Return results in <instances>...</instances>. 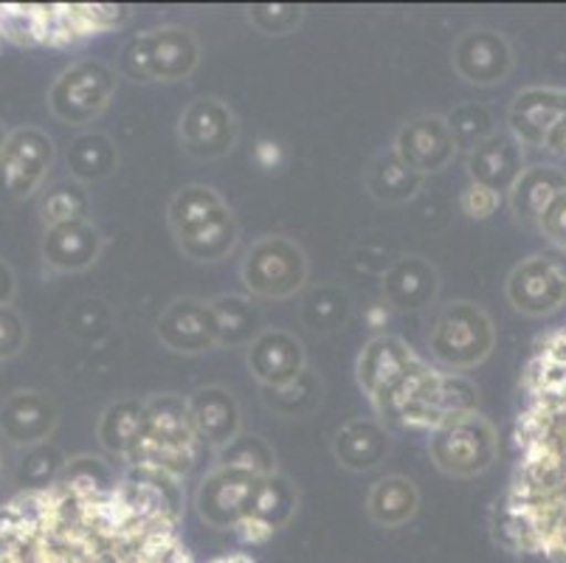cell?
I'll return each instance as SVG.
<instances>
[{
    "label": "cell",
    "mask_w": 566,
    "mask_h": 563,
    "mask_svg": "<svg viewBox=\"0 0 566 563\" xmlns=\"http://www.w3.org/2000/svg\"><path fill=\"white\" fill-rule=\"evenodd\" d=\"M147 420L125 453V462L142 479L181 482L198 462L200 440L195 431L189 400L178 395H156L144 400Z\"/></svg>",
    "instance_id": "6da1fadb"
},
{
    "label": "cell",
    "mask_w": 566,
    "mask_h": 563,
    "mask_svg": "<svg viewBox=\"0 0 566 563\" xmlns=\"http://www.w3.org/2000/svg\"><path fill=\"white\" fill-rule=\"evenodd\" d=\"M480 406L476 386L460 372H440L429 364H420L403 380L392 400L380 411V420L398 428L415 431H437L460 417L473 415Z\"/></svg>",
    "instance_id": "7a4b0ae2"
},
{
    "label": "cell",
    "mask_w": 566,
    "mask_h": 563,
    "mask_svg": "<svg viewBox=\"0 0 566 563\" xmlns=\"http://www.w3.org/2000/svg\"><path fill=\"white\" fill-rule=\"evenodd\" d=\"M125 12L116 7H9L0 9V34L18 43H71L111 29Z\"/></svg>",
    "instance_id": "3957f363"
},
{
    "label": "cell",
    "mask_w": 566,
    "mask_h": 563,
    "mask_svg": "<svg viewBox=\"0 0 566 563\" xmlns=\"http://www.w3.org/2000/svg\"><path fill=\"white\" fill-rule=\"evenodd\" d=\"M200 45L187 29H167L138 34L122 49L118 71L133 82H181L198 69Z\"/></svg>",
    "instance_id": "277c9868"
},
{
    "label": "cell",
    "mask_w": 566,
    "mask_h": 563,
    "mask_svg": "<svg viewBox=\"0 0 566 563\" xmlns=\"http://www.w3.org/2000/svg\"><path fill=\"white\" fill-rule=\"evenodd\" d=\"M496 344V330L485 310L471 302H454L437 313L429 333V350L437 364L451 372L480 366Z\"/></svg>",
    "instance_id": "5b68a950"
},
{
    "label": "cell",
    "mask_w": 566,
    "mask_h": 563,
    "mask_svg": "<svg viewBox=\"0 0 566 563\" xmlns=\"http://www.w3.org/2000/svg\"><path fill=\"white\" fill-rule=\"evenodd\" d=\"M240 279L245 291L262 299H291L307 282V257L287 237H260L245 251Z\"/></svg>",
    "instance_id": "8992f818"
},
{
    "label": "cell",
    "mask_w": 566,
    "mask_h": 563,
    "mask_svg": "<svg viewBox=\"0 0 566 563\" xmlns=\"http://www.w3.org/2000/svg\"><path fill=\"white\" fill-rule=\"evenodd\" d=\"M496 428L480 411L437 428V431H431L429 440V453L437 468L457 479L485 473L496 459Z\"/></svg>",
    "instance_id": "52a82bcc"
},
{
    "label": "cell",
    "mask_w": 566,
    "mask_h": 563,
    "mask_svg": "<svg viewBox=\"0 0 566 563\" xmlns=\"http://www.w3.org/2000/svg\"><path fill=\"white\" fill-rule=\"evenodd\" d=\"M113 93H116V74L105 62L85 60L56 76L49 91V107L60 122L87 124L111 105Z\"/></svg>",
    "instance_id": "ba28073f"
},
{
    "label": "cell",
    "mask_w": 566,
    "mask_h": 563,
    "mask_svg": "<svg viewBox=\"0 0 566 563\" xmlns=\"http://www.w3.org/2000/svg\"><path fill=\"white\" fill-rule=\"evenodd\" d=\"M54 164V142L34 127L9 133L0 147V198L25 200L43 186Z\"/></svg>",
    "instance_id": "9c48e42d"
},
{
    "label": "cell",
    "mask_w": 566,
    "mask_h": 563,
    "mask_svg": "<svg viewBox=\"0 0 566 563\" xmlns=\"http://www.w3.org/2000/svg\"><path fill=\"white\" fill-rule=\"evenodd\" d=\"M260 473L243 468V465H218L203 477L198 493H195V508L198 515L214 530H237L245 519V510L251 504Z\"/></svg>",
    "instance_id": "30bf717a"
},
{
    "label": "cell",
    "mask_w": 566,
    "mask_h": 563,
    "mask_svg": "<svg viewBox=\"0 0 566 563\" xmlns=\"http://www.w3.org/2000/svg\"><path fill=\"white\" fill-rule=\"evenodd\" d=\"M420 364L423 361L417 358L398 335H378L358 355L355 378H358V386L373 403V409L380 415L386 409V403L392 400L395 392L403 386V380Z\"/></svg>",
    "instance_id": "8fae6325"
},
{
    "label": "cell",
    "mask_w": 566,
    "mask_h": 563,
    "mask_svg": "<svg viewBox=\"0 0 566 563\" xmlns=\"http://www.w3.org/2000/svg\"><path fill=\"white\" fill-rule=\"evenodd\" d=\"M504 291L524 316H553L566 304V265L553 254L530 257L513 268Z\"/></svg>",
    "instance_id": "7c38bea8"
},
{
    "label": "cell",
    "mask_w": 566,
    "mask_h": 563,
    "mask_svg": "<svg viewBox=\"0 0 566 563\" xmlns=\"http://www.w3.org/2000/svg\"><path fill=\"white\" fill-rule=\"evenodd\" d=\"M237 136H240V122L226 102L203 96L184 107L178 138H181V147L195 158H206V161L223 158L234 149Z\"/></svg>",
    "instance_id": "4fadbf2b"
},
{
    "label": "cell",
    "mask_w": 566,
    "mask_h": 563,
    "mask_svg": "<svg viewBox=\"0 0 566 563\" xmlns=\"http://www.w3.org/2000/svg\"><path fill=\"white\" fill-rule=\"evenodd\" d=\"M296 510H300V490L293 488L291 479L282 477L280 471L265 473L251 496L245 519L240 521L234 533L245 544H265L268 539H274L280 530L291 524Z\"/></svg>",
    "instance_id": "5bb4252c"
},
{
    "label": "cell",
    "mask_w": 566,
    "mask_h": 563,
    "mask_svg": "<svg viewBox=\"0 0 566 563\" xmlns=\"http://www.w3.org/2000/svg\"><path fill=\"white\" fill-rule=\"evenodd\" d=\"M392 149L415 173L429 175L440 173V169L454 161L457 144L451 138L446 118L434 116V113H423V116H415L400 124Z\"/></svg>",
    "instance_id": "9a60e30c"
},
{
    "label": "cell",
    "mask_w": 566,
    "mask_h": 563,
    "mask_svg": "<svg viewBox=\"0 0 566 563\" xmlns=\"http://www.w3.org/2000/svg\"><path fill=\"white\" fill-rule=\"evenodd\" d=\"M513 69V49L493 29L465 31L454 45V71L471 85H499Z\"/></svg>",
    "instance_id": "2e32d148"
},
{
    "label": "cell",
    "mask_w": 566,
    "mask_h": 563,
    "mask_svg": "<svg viewBox=\"0 0 566 563\" xmlns=\"http://www.w3.org/2000/svg\"><path fill=\"white\" fill-rule=\"evenodd\" d=\"M249 369L262 386H287L307 369L305 347L287 330H262L249 347Z\"/></svg>",
    "instance_id": "e0dca14e"
},
{
    "label": "cell",
    "mask_w": 566,
    "mask_h": 563,
    "mask_svg": "<svg viewBox=\"0 0 566 563\" xmlns=\"http://www.w3.org/2000/svg\"><path fill=\"white\" fill-rule=\"evenodd\" d=\"M158 338L175 353H206L218 347V327L209 302L178 299L158 319Z\"/></svg>",
    "instance_id": "ac0fdd59"
},
{
    "label": "cell",
    "mask_w": 566,
    "mask_h": 563,
    "mask_svg": "<svg viewBox=\"0 0 566 563\" xmlns=\"http://www.w3.org/2000/svg\"><path fill=\"white\" fill-rule=\"evenodd\" d=\"M566 113L564 87H527L507 111L511 136L522 147H542L553 124Z\"/></svg>",
    "instance_id": "d6986e66"
},
{
    "label": "cell",
    "mask_w": 566,
    "mask_h": 563,
    "mask_svg": "<svg viewBox=\"0 0 566 563\" xmlns=\"http://www.w3.org/2000/svg\"><path fill=\"white\" fill-rule=\"evenodd\" d=\"M56 406L43 392H14L0 409V431L18 446H43L56 428Z\"/></svg>",
    "instance_id": "ffe728a7"
},
{
    "label": "cell",
    "mask_w": 566,
    "mask_h": 563,
    "mask_svg": "<svg viewBox=\"0 0 566 563\" xmlns=\"http://www.w3.org/2000/svg\"><path fill=\"white\" fill-rule=\"evenodd\" d=\"M189 415H192L198 440L212 448H226L240 437L243 415L234 395L223 386H203L189 397Z\"/></svg>",
    "instance_id": "44dd1931"
},
{
    "label": "cell",
    "mask_w": 566,
    "mask_h": 563,
    "mask_svg": "<svg viewBox=\"0 0 566 563\" xmlns=\"http://www.w3.org/2000/svg\"><path fill=\"white\" fill-rule=\"evenodd\" d=\"M524 173V149L511 133H493L488 142L468 153V175L493 192H511Z\"/></svg>",
    "instance_id": "7402d4cb"
},
{
    "label": "cell",
    "mask_w": 566,
    "mask_h": 563,
    "mask_svg": "<svg viewBox=\"0 0 566 563\" xmlns=\"http://www.w3.org/2000/svg\"><path fill=\"white\" fill-rule=\"evenodd\" d=\"M102 248H105V237L87 220L54 226V229H45L43 234L45 265L63 273H76L91 268L102 257Z\"/></svg>",
    "instance_id": "603a6c76"
},
{
    "label": "cell",
    "mask_w": 566,
    "mask_h": 563,
    "mask_svg": "<svg viewBox=\"0 0 566 563\" xmlns=\"http://www.w3.org/2000/svg\"><path fill=\"white\" fill-rule=\"evenodd\" d=\"M384 293L398 310H423L440 293V273L423 257H403L386 271Z\"/></svg>",
    "instance_id": "cb8c5ba5"
},
{
    "label": "cell",
    "mask_w": 566,
    "mask_h": 563,
    "mask_svg": "<svg viewBox=\"0 0 566 563\" xmlns=\"http://www.w3.org/2000/svg\"><path fill=\"white\" fill-rule=\"evenodd\" d=\"M333 453L342 462V468L355 473L373 471L378 468L380 459L389 453V431L380 420L358 417L349 420L333 440Z\"/></svg>",
    "instance_id": "d4e9b609"
},
{
    "label": "cell",
    "mask_w": 566,
    "mask_h": 563,
    "mask_svg": "<svg viewBox=\"0 0 566 563\" xmlns=\"http://www.w3.org/2000/svg\"><path fill=\"white\" fill-rule=\"evenodd\" d=\"M566 192V173L558 167H530L518 175V180L511 189V206L513 215L524 223H535L542 220L547 206Z\"/></svg>",
    "instance_id": "484cf974"
},
{
    "label": "cell",
    "mask_w": 566,
    "mask_h": 563,
    "mask_svg": "<svg viewBox=\"0 0 566 563\" xmlns=\"http://www.w3.org/2000/svg\"><path fill=\"white\" fill-rule=\"evenodd\" d=\"M417 508H420L417 484L411 482L409 477H400V473L380 477L367 496L369 519H373L375 524L386 526V530L403 526L406 521L415 519Z\"/></svg>",
    "instance_id": "4316f807"
},
{
    "label": "cell",
    "mask_w": 566,
    "mask_h": 563,
    "mask_svg": "<svg viewBox=\"0 0 566 563\" xmlns=\"http://www.w3.org/2000/svg\"><path fill=\"white\" fill-rule=\"evenodd\" d=\"M423 184V175L415 173L395 149H386L369 164L367 189L380 204H403L411 200Z\"/></svg>",
    "instance_id": "83f0119b"
},
{
    "label": "cell",
    "mask_w": 566,
    "mask_h": 563,
    "mask_svg": "<svg viewBox=\"0 0 566 563\" xmlns=\"http://www.w3.org/2000/svg\"><path fill=\"white\" fill-rule=\"evenodd\" d=\"M240 240V229H237L234 211L226 206L218 217H212L209 223H203L200 229L189 231V234L178 237V248L184 254L195 262H218L226 260L237 248Z\"/></svg>",
    "instance_id": "f1b7e54d"
},
{
    "label": "cell",
    "mask_w": 566,
    "mask_h": 563,
    "mask_svg": "<svg viewBox=\"0 0 566 563\" xmlns=\"http://www.w3.org/2000/svg\"><path fill=\"white\" fill-rule=\"evenodd\" d=\"M209 310H212L214 327H218L220 347H251L256 335L262 333L260 313L249 299L229 293V296L212 299Z\"/></svg>",
    "instance_id": "f546056e"
},
{
    "label": "cell",
    "mask_w": 566,
    "mask_h": 563,
    "mask_svg": "<svg viewBox=\"0 0 566 563\" xmlns=\"http://www.w3.org/2000/svg\"><path fill=\"white\" fill-rule=\"evenodd\" d=\"M226 200L220 198V192H214L212 186H184L181 192H175V198L169 200L167 220L169 229H172L175 240L189 231L200 229L203 223H209L212 217H218L226 209Z\"/></svg>",
    "instance_id": "4dcf8cb0"
},
{
    "label": "cell",
    "mask_w": 566,
    "mask_h": 563,
    "mask_svg": "<svg viewBox=\"0 0 566 563\" xmlns=\"http://www.w3.org/2000/svg\"><path fill=\"white\" fill-rule=\"evenodd\" d=\"M144 420H147V406L144 400H118L107 406L99 420V442L107 453L122 457L130 451L136 437L142 434Z\"/></svg>",
    "instance_id": "1f68e13d"
},
{
    "label": "cell",
    "mask_w": 566,
    "mask_h": 563,
    "mask_svg": "<svg viewBox=\"0 0 566 563\" xmlns=\"http://www.w3.org/2000/svg\"><path fill=\"white\" fill-rule=\"evenodd\" d=\"M69 169L80 184L85 180H102L116 169L118 153L116 144L105 133H82L69 147Z\"/></svg>",
    "instance_id": "d6a6232c"
},
{
    "label": "cell",
    "mask_w": 566,
    "mask_h": 563,
    "mask_svg": "<svg viewBox=\"0 0 566 563\" xmlns=\"http://www.w3.org/2000/svg\"><path fill=\"white\" fill-rule=\"evenodd\" d=\"M262 403L280 417H307L322 406V380L305 369L287 386H262Z\"/></svg>",
    "instance_id": "836d02e7"
},
{
    "label": "cell",
    "mask_w": 566,
    "mask_h": 563,
    "mask_svg": "<svg viewBox=\"0 0 566 563\" xmlns=\"http://www.w3.org/2000/svg\"><path fill=\"white\" fill-rule=\"evenodd\" d=\"M87 209H91V200H87L85 186L76 178L56 180L40 200V217H43L45 229L87 220Z\"/></svg>",
    "instance_id": "e575fe53"
},
{
    "label": "cell",
    "mask_w": 566,
    "mask_h": 563,
    "mask_svg": "<svg viewBox=\"0 0 566 563\" xmlns=\"http://www.w3.org/2000/svg\"><path fill=\"white\" fill-rule=\"evenodd\" d=\"M349 319V296L336 285H322L307 293L302 322L316 333H336Z\"/></svg>",
    "instance_id": "d590c367"
},
{
    "label": "cell",
    "mask_w": 566,
    "mask_h": 563,
    "mask_svg": "<svg viewBox=\"0 0 566 563\" xmlns=\"http://www.w3.org/2000/svg\"><path fill=\"white\" fill-rule=\"evenodd\" d=\"M218 465H243L251 468L260 477L265 473H274V448L268 446L262 437L256 434H240L237 440H231L229 446L218 451Z\"/></svg>",
    "instance_id": "8d00e7d4"
},
{
    "label": "cell",
    "mask_w": 566,
    "mask_h": 563,
    "mask_svg": "<svg viewBox=\"0 0 566 563\" xmlns=\"http://www.w3.org/2000/svg\"><path fill=\"white\" fill-rule=\"evenodd\" d=\"M449 131L451 138H454L457 149H476L482 142L493 136V118L485 107L480 105H462L451 113L449 118Z\"/></svg>",
    "instance_id": "74e56055"
},
{
    "label": "cell",
    "mask_w": 566,
    "mask_h": 563,
    "mask_svg": "<svg viewBox=\"0 0 566 563\" xmlns=\"http://www.w3.org/2000/svg\"><path fill=\"white\" fill-rule=\"evenodd\" d=\"M65 327L76 338L102 341L111 330V310L102 299H82V302L71 304V310L65 313Z\"/></svg>",
    "instance_id": "f35d334b"
},
{
    "label": "cell",
    "mask_w": 566,
    "mask_h": 563,
    "mask_svg": "<svg viewBox=\"0 0 566 563\" xmlns=\"http://www.w3.org/2000/svg\"><path fill=\"white\" fill-rule=\"evenodd\" d=\"M305 12L293 3H256L249 9V20L256 31L271 34V38H285L302 23Z\"/></svg>",
    "instance_id": "ab89813d"
},
{
    "label": "cell",
    "mask_w": 566,
    "mask_h": 563,
    "mask_svg": "<svg viewBox=\"0 0 566 563\" xmlns=\"http://www.w3.org/2000/svg\"><path fill=\"white\" fill-rule=\"evenodd\" d=\"M65 471V459L60 457V451L51 446H34L32 451L23 457V468H20V477L32 484V490L49 488L60 479V473Z\"/></svg>",
    "instance_id": "60d3db41"
},
{
    "label": "cell",
    "mask_w": 566,
    "mask_h": 563,
    "mask_svg": "<svg viewBox=\"0 0 566 563\" xmlns=\"http://www.w3.org/2000/svg\"><path fill=\"white\" fill-rule=\"evenodd\" d=\"M25 338H29V330L18 310L12 304L0 307V361L14 358L25 347Z\"/></svg>",
    "instance_id": "b9f144b4"
},
{
    "label": "cell",
    "mask_w": 566,
    "mask_h": 563,
    "mask_svg": "<svg viewBox=\"0 0 566 563\" xmlns=\"http://www.w3.org/2000/svg\"><path fill=\"white\" fill-rule=\"evenodd\" d=\"M460 209L462 215L471 217V220H488L493 211L499 209V192L488 189L482 184H468L460 195Z\"/></svg>",
    "instance_id": "7bdbcfd3"
},
{
    "label": "cell",
    "mask_w": 566,
    "mask_h": 563,
    "mask_svg": "<svg viewBox=\"0 0 566 563\" xmlns=\"http://www.w3.org/2000/svg\"><path fill=\"white\" fill-rule=\"evenodd\" d=\"M538 229L566 251V192H560L553 204L547 206V211L538 220Z\"/></svg>",
    "instance_id": "ee69618b"
},
{
    "label": "cell",
    "mask_w": 566,
    "mask_h": 563,
    "mask_svg": "<svg viewBox=\"0 0 566 563\" xmlns=\"http://www.w3.org/2000/svg\"><path fill=\"white\" fill-rule=\"evenodd\" d=\"M542 147L547 149L549 155H555V158H566V113L553 124V131L547 133Z\"/></svg>",
    "instance_id": "f6af8a7d"
},
{
    "label": "cell",
    "mask_w": 566,
    "mask_h": 563,
    "mask_svg": "<svg viewBox=\"0 0 566 563\" xmlns=\"http://www.w3.org/2000/svg\"><path fill=\"white\" fill-rule=\"evenodd\" d=\"M14 288H18V282H14L12 268H9V262L0 260V307H7L12 302Z\"/></svg>",
    "instance_id": "bcb514c9"
},
{
    "label": "cell",
    "mask_w": 566,
    "mask_h": 563,
    "mask_svg": "<svg viewBox=\"0 0 566 563\" xmlns=\"http://www.w3.org/2000/svg\"><path fill=\"white\" fill-rule=\"evenodd\" d=\"M7 138H9V133L3 131V124H0V147H3V142H7Z\"/></svg>",
    "instance_id": "7dc6e473"
}]
</instances>
